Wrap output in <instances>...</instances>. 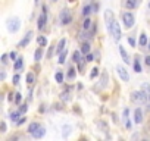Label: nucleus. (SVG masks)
I'll list each match as a JSON object with an SVG mask.
<instances>
[{"instance_id": "nucleus-36", "label": "nucleus", "mask_w": 150, "mask_h": 141, "mask_svg": "<svg viewBox=\"0 0 150 141\" xmlns=\"http://www.w3.org/2000/svg\"><path fill=\"white\" fill-rule=\"evenodd\" d=\"M128 43H130V46H132V47L135 46V40L132 37H128Z\"/></svg>"}, {"instance_id": "nucleus-20", "label": "nucleus", "mask_w": 150, "mask_h": 141, "mask_svg": "<svg viewBox=\"0 0 150 141\" xmlns=\"http://www.w3.org/2000/svg\"><path fill=\"white\" fill-rule=\"evenodd\" d=\"M106 81H108V74L103 72V74H101V78H100V82H99V87H105Z\"/></svg>"}, {"instance_id": "nucleus-51", "label": "nucleus", "mask_w": 150, "mask_h": 141, "mask_svg": "<svg viewBox=\"0 0 150 141\" xmlns=\"http://www.w3.org/2000/svg\"><path fill=\"white\" fill-rule=\"evenodd\" d=\"M149 8H150V3H149Z\"/></svg>"}, {"instance_id": "nucleus-50", "label": "nucleus", "mask_w": 150, "mask_h": 141, "mask_svg": "<svg viewBox=\"0 0 150 141\" xmlns=\"http://www.w3.org/2000/svg\"><path fill=\"white\" fill-rule=\"evenodd\" d=\"M69 2H75V0H69Z\"/></svg>"}, {"instance_id": "nucleus-22", "label": "nucleus", "mask_w": 150, "mask_h": 141, "mask_svg": "<svg viewBox=\"0 0 150 141\" xmlns=\"http://www.w3.org/2000/svg\"><path fill=\"white\" fill-rule=\"evenodd\" d=\"M19 113H21V110H19V112H12V113H10V121H13V122H18V121H19Z\"/></svg>"}, {"instance_id": "nucleus-41", "label": "nucleus", "mask_w": 150, "mask_h": 141, "mask_svg": "<svg viewBox=\"0 0 150 141\" xmlns=\"http://www.w3.org/2000/svg\"><path fill=\"white\" fill-rule=\"evenodd\" d=\"M18 82H19V75H13V84L16 85Z\"/></svg>"}, {"instance_id": "nucleus-24", "label": "nucleus", "mask_w": 150, "mask_h": 141, "mask_svg": "<svg viewBox=\"0 0 150 141\" xmlns=\"http://www.w3.org/2000/svg\"><path fill=\"white\" fill-rule=\"evenodd\" d=\"M66 50H65V52H62L60 53V56H59V59H57V62L59 63H65V60H66Z\"/></svg>"}, {"instance_id": "nucleus-32", "label": "nucleus", "mask_w": 150, "mask_h": 141, "mask_svg": "<svg viewBox=\"0 0 150 141\" xmlns=\"http://www.w3.org/2000/svg\"><path fill=\"white\" fill-rule=\"evenodd\" d=\"M72 60L78 63L79 60H81V53H79V52H75V53H74V59H72Z\"/></svg>"}, {"instance_id": "nucleus-46", "label": "nucleus", "mask_w": 150, "mask_h": 141, "mask_svg": "<svg viewBox=\"0 0 150 141\" xmlns=\"http://www.w3.org/2000/svg\"><path fill=\"white\" fill-rule=\"evenodd\" d=\"M53 50H55V47H50V52H49V55H47V57H52L53 56Z\"/></svg>"}, {"instance_id": "nucleus-47", "label": "nucleus", "mask_w": 150, "mask_h": 141, "mask_svg": "<svg viewBox=\"0 0 150 141\" xmlns=\"http://www.w3.org/2000/svg\"><path fill=\"white\" fill-rule=\"evenodd\" d=\"M127 118H128V109H125L124 110V119L127 121Z\"/></svg>"}, {"instance_id": "nucleus-8", "label": "nucleus", "mask_w": 150, "mask_h": 141, "mask_svg": "<svg viewBox=\"0 0 150 141\" xmlns=\"http://www.w3.org/2000/svg\"><path fill=\"white\" fill-rule=\"evenodd\" d=\"M105 21H106V25H108V28L110 25H112V22L115 21V16H113V12L110 10V9H108V10L105 12Z\"/></svg>"}, {"instance_id": "nucleus-14", "label": "nucleus", "mask_w": 150, "mask_h": 141, "mask_svg": "<svg viewBox=\"0 0 150 141\" xmlns=\"http://www.w3.org/2000/svg\"><path fill=\"white\" fill-rule=\"evenodd\" d=\"M119 47V52H121V56H122V60H124L125 63H130V56H128V53L125 52V48L122 47V46H118Z\"/></svg>"}, {"instance_id": "nucleus-37", "label": "nucleus", "mask_w": 150, "mask_h": 141, "mask_svg": "<svg viewBox=\"0 0 150 141\" xmlns=\"http://www.w3.org/2000/svg\"><path fill=\"white\" fill-rule=\"evenodd\" d=\"M85 60H87V62H91V60H94V56L88 53V55H87V57H85Z\"/></svg>"}, {"instance_id": "nucleus-9", "label": "nucleus", "mask_w": 150, "mask_h": 141, "mask_svg": "<svg viewBox=\"0 0 150 141\" xmlns=\"http://www.w3.org/2000/svg\"><path fill=\"white\" fill-rule=\"evenodd\" d=\"M141 121H143V112H141L140 107H137L135 112H134V122L135 123H141Z\"/></svg>"}, {"instance_id": "nucleus-30", "label": "nucleus", "mask_w": 150, "mask_h": 141, "mask_svg": "<svg viewBox=\"0 0 150 141\" xmlns=\"http://www.w3.org/2000/svg\"><path fill=\"white\" fill-rule=\"evenodd\" d=\"M141 90H144V91H146L147 96H149V99H150V84H143Z\"/></svg>"}, {"instance_id": "nucleus-38", "label": "nucleus", "mask_w": 150, "mask_h": 141, "mask_svg": "<svg viewBox=\"0 0 150 141\" xmlns=\"http://www.w3.org/2000/svg\"><path fill=\"white\" fill-rule=\"evenodd\" d=\"M26 109H28V107H26V104H22V106L19 107V110H21V113H25V112H26Z\"/></svg>"}, {"instance_id": "nucleus-28", "label": "nucleus", "mask_w": 150, "mask_h": 141, "mask_svg": "<svg viewBox=\"0 0 150 141\" xmlns=\"http://www.w3.org/2000/svg\"><path fill=\"white\" fill-rule=\"evenodd\" d=\"M90 25H91V21L88 18H85V19H84V22H83V28H84V30H88Z\"/></svg>"}, {"instance_id": "nucleus-42", "label": "nucleus", "mask_w": 150, "mask_h": 141, "mask_svg": "<svg viewBox=\"0 0 150 141\" xmlns=\"http://www.w3.org/2000/svg\"><path fill=\"white\" fill-rule=\"evenodd\" d=\"M125 126H127V129H131V126H132V123L130 122V121H125Z\"/></svg>"}, {"instance_id": "nucleus-29", "label": "nucleus", "mask_w": 150, "mask_h": 141, "mask_svg": "<svg viewBox=\"0 0 150 141\" xmlns=\"http://www.w3.org/2000/svg\"><path fill=\"white\" fill-rule=\"evenodd\" d=\"M66 77H68V78H69V79H74V78H75V69H74V68H71V69L68 70Z\"/></svg>"}, {"instance_id": "nucleus-25", "label": "nucleus", "mask_w": 150, "mask_h": 141, "mask_svg": "<svg viewBox=\"0 0 150 141\" xmlns=\"http://www.w3.org/2000/svg\"><path fill=\"white\" fill-rule=\"evenodd\" d=\"M60 99H62L63 101H68V100H71V96H69L68 91H63V93L60 94Z\"/></svg>"}, {"instance_id": "nucleus-34", "label": "nucleus", "mask_w": 150, "mask_h": 141, "mask_svg": "<svg viewBox=\"0 0 150 141\" xmlns=\"http://www.w3.org/2000/svg\"><path fill=\"white\" fill-rule=\"evenodd\" d=\"M134 69H135V72H141V66H140V62H138V60H135Z\"/></svg>"}, {"instance_id": "nucleus-11", "label": "nucleus", "mask_w": 150, "mask_h": 141, "mask_svg": "<svg viewBox=\"0 0 150 141\" xmlns=\"http://www.w3.org/2000/svg\"><path fill=\"white\" fill-rule=\"evenodd\" d=\"M46 21H47V16H46V12H43L41 16H40V18H38V21H37V26L40 28V30H43V28H44Z\"/></svg>"}, {"instance_id": "nucleus-15", "label": "nucleus", "mask_w": 150, "mask_h": 141, "mask_svg": "<svg viewBox=\"0 0 150 141\" xmlns=\"http://www.w3.org/2000/svg\"><path fill=\"white\" fill-rule=\"evenodd\" d=\"M24 68V59L22 57H18V59L15 60V65H13V69L15 70H21Z\"/></svg>"}, {"instance_id": "nucleus-10", "label": "nucleus", "mask_w": 150, "mask_h": 141, "mask_svg": "<svg viewBox=\"0 0 150 141\" xmlns=\"http://www.w3.org/2000/svg\"><path fill=\"white\" fill-rule=\"evenodd\" d=\"M140 2H141V0H127V2H125V8L127 9H135L140 4Z\"/></svg>"}, {"instance_id": "nucleus-49", "label": "nucleus", "mask_w": 150, "mask_h": 141, "mask_svg": "<svg viewBox=\"0 0 150 141\" xmlns=\"http://www.w3.org/2000/svg\"><path fill=\"white\" fill-rule=\"evenodd\" d=\"M147 48H149V50H150V43H149V47H147Z\"/></svg>"}, {"instance_id": "nucleus-26", "label": "nucleus", "mask_w": 150, "mask_h": 141, "mask_svg": "<svg viewBox=\"0 0 150 141\" xmlns=\"http://www.w3.org/2000/svg\"><path fill=\"white\" fill-rule=\"evenodd\" d=\"M37 43L43 47V46L47 44V38H46V37H38V38H37Z\"/></svg>"}, {"instance_id": "nucleus-2", "label": "nucleus", "mask_w": 150, "mask_h": 141, "mask_svg": "<svg viewBox=\"0 0 150 141\" xmlns=\"http://www.w3.org/2000/svg\"><path fill=\"white\" fill-rule=\"evenodd\" d=\"M19 28H21V19L18 16H12L8 19V30L10 32H16Z\"/></svg>"}, {"instance_id": "nucleus-35", "label": "nucleus", "mask_w": 150, "mask_h": 141, "mask_svg": "<svg viewBox=\"0 0 150 141\" xmlns=\"http://www.w3.org/2000/svg\"><path fill=\"white\" fill-rule=\"evenodd\" d=\"M21 99H22V94H21V93H16V96H15V103L19 104V103H21Z\"/></svg>"}, {"instance_id": "nucleus-19", "label": "nucleus", "mask_w": 150, "mask_h": 141, "mask_svg": "<svg viewBox=\"0 0 150 141\" xmlns=\"http://www.w3.org/2000/svg\"><path fill=\"white\" fill-rule=\"evenodd\" d=\"M41 56H43V48H37L35 53H34V59H35V62H38V60L41 59Z\"/></svg>"}, {"instance_id": "nucleus-21", "label": "nucleus", "mask_w": 150, "mask_h": 141, "mask_svg": "<svg viewBox=\"0 0 150 141\" xmlns=\"http://www.w3.org/2000/svg\"><path fill=\"white\" fill-rule=\"evenodd\" d=\"M40 128V123H37V122H33L30 126H28V131H30V134H33L35 129H38Z\"/></svg>"}, {"instance_id": "nucleus-40", "label": "nucleus", "mask_w": 150, "mask_h": 141, "mask_svg": "<svg viewBox=\"0 0 150 141\" xmlns=\"http://www.w3.org/2000/svg\"><path fill=\"white\" fill-rule=\"evenodd\" d=\"M9 57H10L12 60H16V59H15V57H16V53H15V52H10V53H9Z\"/></svg>"}, {"instance_id": "nucleus-16", "label": "nucleus", "mask_w": 150, "mask_h": 141, "mask_svg": "<svg viewBox=\"0 0 150 141\" xmlns=\"http://www.w3.org/2000/svg\"><path fill=\"white\" fill-rule=\"evenodd\" d=\"M65 44H66V40H65V38H62V40L59 41L57 47H56V53H57V55H59V53H62V52H65Z\"/></svg>"}, {"instance_id": "nucleus-6", "label": "nucleus", "mask_w": 150, "mask_h": 141, "mask_svg": "<svg viewBox=\"0 0 150 141\" xmlns=\"http://www.w3.org/2000/svg\"><path fill=\"white\" fill-rule=\"evenodd\" d=\"M31 38H33V31H30V32H26V35H25V37H24L22 40L19 41L18 47H19V48H24V47H26V46L30 44Z\"/></svg>"}, {"instance_id": "nucleus-5", "label": "nucleus", "mask_w": 150, "mask_h": 141, "mask_svg": "<svg viewBox=\"0 0 150 141\" xmlns=\"http://www.w3.org/2000/svg\"><path fill=\"white\" fill-rule=\"evenodd\" d=\"M71 12L68 10V9H63L62 13H60V22L63 24V25H68V24L71 22Z\"/></svg>"}, {"instance_id": "nucleus-43", "label": "nucleus", "mask_w": 150, "mask_h": 141, "mask_svg": "<svg viewBox=\"0 0 150 141\" xmlns=\"http://www.w3.org/2000/svg\"><path fill=\"white\" fill-rule=\"evenodd\" d=\"M83 69H84V65L81 63V60H79V62H78V70H79V72H83Z\"/></svg>"}, {"instance_id": "nucleus-48", "label": "nucleus", "mask_w": 150, "mask_h": 141, "mask_svg": "<svg viewBox=\"0 0 150 141\" xmlns=\"http://www.w3.org/2000/svg\"><path fill=\"white\" fill-rule=\"evenodd\" d=\"M146 65H147V66H150V56H147V57H146Z\"/></svg>"}, {"instance_id": "nucleus-39", "label": "nucleus", "mask_w": 150, "mask_h": 141, "mask_svg": "<svg viewBox=\"0 0 150 141\" xmlns=\"http://www.w3.org/2000/svg\"><path fill=\"white\" fill-rule=\"evenodd\" d=\"M0 131H2V132H4V131H6V123H4V122L0 123Z\"/></svg>"}, {"instance_id": "nucleus-23", "label": "nucleus", "mask_w": 150, "mask_h": 141, "mask_svg": "<svg viewBox=\"0 0 150 141\" xmlns=\"http://www.w3.org/2000/svg\"><path fill=\"white\" fill-rule=\"evenodd\" d=\"M99 74H100V72H99V68H93V69H91V74H90V78L94 79L96 77H99Z\"/></svg>"}, {"instance_id": "nucleus-4", "label": "nucleus", "mask_w": 150, "mask_h": 141, "mask_svg": "<svg viewBox=\"0 0 150 141\" xmlns=\"http://www.w3.org/2000/svg\"><path fill=\"white\" fill-rule=\"evenodd\" d=\"M122 21H124V25L127 26V28H131V26L134 25V22H135L134 15H132L131 12H125L124 15H122Z\"/></svg>"}, {"instance_id": "nucleus-13", "label": "nucleus", "mask_w": 150, "mask_h": 141, "mask_svg": "<svg viewBox=\"0 0 150 141\" xmlns=\"http://www.w3.org/2000/svg\"><path fill=\"white\" fill-rule=\"evenodd\" d=\"M71 132H72V126L71 125H63L62 126V137L63 138H68Z\"/></svg>"}, {"instance_id": "nucleus-12", "label": "nucleus", "mask_w": 150, "mask_h": 141, "mask_svg": "<svg viewBox=\"0 0 150 141\" xmlns=\"http://www.w3.org/2000/svg\"><path fill=\"white\" fill-rule=\"evenodd\" d=\"M44 134H46V129L43 128V126H40V128H38V129H35L33 134H31V135H33L34 138H43V137H44Z\"/></svg>"}, {"instance_id": "nucleus-31", "label": "nucleus", "mask_w": 150, "mask_h": 141, "mask_svg": "<svg viewBox=\"0 0 150 141\" xmlns=\"http://www.w3.org/2000/svg\"><path fill=\"white\" fill-rule=\"evenodd\" d=\"M91 9H93V8H91V6H88V4H87V6H84V8H83V15H84V16H87L88 13H90Z\"/></svg>"}, {"instance_id": "nucleus-33", "label": "nucleus", "mask_w": 150, "mask_h": 141, "mask_svg": "<svg viewBox=\"0 0 150 141\" xmlns=\"http://www.w3.org/2000/svg\"><path fill=\"white\" fill-rule=\"evenodd\" d=\"M26 82H28V84H33V82H34V74H28V75H26Z\"/></svg>"}, {"instance_id": "nucleus-44", "label": "nucleus", "mask_w": 150, "mask_h": 141, "mask_svg": "<svg viewBox=\"0 0 150 141\" xmlns=\"http://www.w3.org/2000/svg\"><path fill=\"white\" fill-rule=\"evenodd\" d=\"M2 62H3V63H8V55H3V56H2Z\"/></svg>"}, {"instance_id": "nucleus-18", "label": "nucleus", "mask_w": 150, "mask_h": 141, "mask_svg": "<svg viewBox=\"0 0 150 141\" xmlns=\"http://www.w3.org/2000/svg\"><path fill=\"white\" fill-rule=\"evenodd\" d=\"M88 52H90V44H88V43H83V46H81V53H83V55H88Z\"/></svg>"}, {"instance_id": "nucleus-7", "label": "nucleus", "mask_w": 150, "mask_h": 141, "mask_svg": "<svg viewBox=\"0 0 150 141\" xmlns=\"http://www.w3.org/2000/svg\"><path fill=\"white\" fill-rule=\"evenodd\" d=\"M116 72H118V75L121 77V79H122V81H128V79H130V75H128L127 69H125L124 66L118 65V66H116Z\"/></svg>"}, {"instance_id": "nucleus-1", "label": "nucleus", "mask_w": 150, "mask_h": 141, "mask_svg": "<svg viewBox=\"0 0 150 141\" xmlns=\"http://www.w3.org/2000/svg\"><path fill=\"white\" fill-rule=\"evenodd\" d=\"M131 99H132V101H135V103H143V104L147 103V101L150 100L144 90H141V91H134L132 96H131Z\"/></svg>"}, {"instance_id": "nucleus-27", "label": "nucleus", "mask_w": 150, "mask_h": 141, "mask_svg": "<svg viewBox=\"0 0 150 141\" xmlns=\"http://www.w3.org/2000/svg\"><path fill=\"white\" fill-rule=\"evenodd\" d=\"M55 78H56V81L59 82V84H62V82H63V74H62V72H57V74L55 75Z\"/></svg>"}, {"instance_id": "nucleus-3", "label": "nucleus", "mask_w": 150, "mask_h": 141, "mask_svg": "<svg viewBox=\"0 0 150 141\" xmlns=\"http://www.w3.org/2000/svg\"><path fill=\"white\" fill-rule=\"evenodd\" d=\"M108 31L112 34V37H113V40H115V41H118L121 38V28H119V24H118L116 21H113L112 25L108 28Z\"/></svg>"}, {"instance_id": "nucleus-45", "label": "nucleus", "mask_w": 150, "mask_h": 141, "mask_svg": "<svg viewBox=\"0 0 150 141\" xmlns=\"http://www.w3.org/2000/svg\"><path fill=\"white\" fill-rule=\"evenodd\" d=\"M25 121H26V118H21V119H19V121H18L16 123H18V125H21V123H24Z\"/></svg>"}, {"instance_id": "nucleus-17", "label": "nucleus", "mask_w": 150, "mask_h": 141, "mask_svg": "<svg viewBox=\"0 0 150 141\" xmlns=\"http://www.w3.org/2000/svg\"><path fill=\"white\" fill-rule=\"evenodd\" d=\"M138 44L141 46V47H144V46L147 44V35L144 32L141 34V35H140V40H138Z\"/></svg>"}]
</instances>
